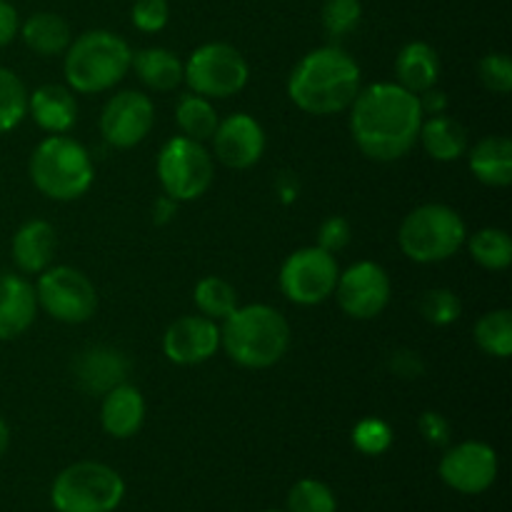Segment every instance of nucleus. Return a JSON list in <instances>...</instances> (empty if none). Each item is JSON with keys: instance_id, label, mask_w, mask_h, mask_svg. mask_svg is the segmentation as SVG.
<instances>
[{"instance_id": "nucleus-11", "label": "nucleus", "mask_w": 512, "mask_h": 512, "mask_svg": "<svg viewBox=\"0 0 512 512\" xmlns=\"http://www.w3.org/2000/svg\"><path fill=\"white\" fill-rule=\"evenodd\" d=\"M338 275L340 268L335 255L318 245H308L290 253L280 265V293L300 308H313L333 295Z\"/></svg>"}, {"instance_id": "nucleus-46", "label": "nucleus", "mask_w": 512, "mask_h": 512, "mask_svg": "<svg viewBox=\"0 0 512 512\" xmlns=\"http://www.w3.org/2000/svg\"><path fill=\"white\" fill-rule=\"evenodd\" d=\"M273 512H275V510H273Z\"/></svg>"}, {"instance_id": "nucleus-15", "label": "nucleus", "mask_w": 512, "mask_h": 512, "mask_svg": "<svg viewBox=\"0 0 512 512\" xmlns=\"http://www.w3.org/2000/svg\"><path fill=\"white\" fill-rule=\"evenodd\" d=\"M215 160L230 170H248L258 165L265 155V130L253 115L233 113L223 118L215 128L213 138Z\"/></svg>"}, {"instance_id": "nucleus-38", "label": "nucleus", "mask_w": 512, "mask_h": 512, "mask_svg": "<svg viewBox=\"0 0 512 512\" xmlns=\"http://www.w3.org/2000/svg\"><path fill=\"white\" fill-rule=\"evenodd\" d=\"M350 240H353V225H350V220L343 218V215H330V218H325L320 223L318 243L315 245L335 255L348 248Z\"/></svg>"}, {"instance_id": "nucleus-22", "label": "nucleus", "mask_w": 512, "mask_h": 512, "mask_svg": "<svg viewBox=\"0 0 512 512\" xmlns=\"http://www.w3.org/2000/svg\"><path fill=\"white\" fill-rule=\"evenodd\" d=\"M465 155L478 183L488 188H508L512 183V140L505 135H485Z\"/></svg>"}, {"instance_id": "nucleus-29", "label": "nucleus", "mask_w": 512, "mask_h": 512, "mask_svg": "<svg viewBox=\"0 0 512 512\" xmlns=\"http://www.w3.org/2000/svg\"><path fill=\"white\" fill-rule=\"evenodd\" d=\"M193 303L200 315L215 320V323H223V320L238 308L240 300L233 283H228V280L220 278V275H205V278H200L198 283H195Z\"/></svg>"}, {"instance_id": "nucleus-44", "label": "nucleus", "mask_w": 512, "mask_h": 512, "mask_svg": "<svg viewBox=\"0 0 512 512\" xmlns=\"http://www.w3.org/2000/svg\"><path fill=\"white\" fill-rule=\"evenodd\" d=\"M175 213H178V203L173 198H168V195H160L153 205V223L168 225L175 218Z\"/></svg>"}, {"instance_id": "nucleus-1", "label": "nucleus", "mask_w": 512, "mask_h": 512, "mask_svg": "<svg viewBox=\"0 0 512 512\" xmlns=\"http://www.w3.org/2000/svg\"><path fill=\"white\" fill-rule=\"evenodd\" d=\"M348 110L353 143L368 160L395 163L418 145L425 118L420 100L393 80L360 88Z\"/></svg>"}, {"instance_id": "nucleus-6", "label": "nucleus", "mask_w": 512, "mask_h": 512, "mask_svg": "<svg viewBox=\"0 0 512 512\" xmlns=\"http://www.w3.org/2000/svg\"><path fill=\"white\" fill-rule=\"evenodd\" d=\"M468 225L463 215L445 203H425L410 210L398 230V245L413 263H445L465 248Z\"/></svg>"}, {"instance_id": "nucleus-34", "label": "nucleus", "mask_w": 512, "mask_h": 512, "mask_svg": "<svg viewBox=\"0 0 512 512\" xmlns=\"http://www.w3.org/2000/svg\"><path fill=\"white\" fill-rule=\"evenodd\" d=\"M333 490L313 478L298 480L288 493V512H335Z\"/></svg>"}, {"instance_id": "nucleus-35", "label": "nucleus", "mask_w": 512, "mask_h": 512, "mask_svg": "<svg viewBox=\"0 0 512 512\" xmlns=\"http://www.w3.org/2000/svg\"><path fill=\"white\" fill-rule=\"evenodd\" d=\"M353 445L358 453L370 455V458L388 453V448L393 445V428L383 418L358 420L353 428Z\"/></svg>"}, {"instance_id": "nucleus-27", "label": "nucleus", "mask_w": 512, "mask_h": 512, "mask_svg": "<svg viewBox=\"0 0 512 512\" xmlns=\"http://www.w3.org/2000/svg\"><path fill=\"white\" fill-rule=\"evenodd\" d=\"M175 123H178L180 135H185V138L210 143L220 118L213 100L203 98L198 93H185L175 103Z\"/></svg>"}, {"instance_id": "nucleus-24", "label": "nucleus", "mask_w": 512, "mask_h": 512, "mask_svg": "<svg viewBox=\"0 0 512 512\" xmlns=\"http://www.w3.org/2000/svg\"><path fill=\"white\" fill-rule=\"evenodd\" d=\"M418 143L423 145L425 153L433 160H438V163H455V160L465 158V153H468L470 148V138L465 125L448 113L423 118Z\"/></svg>"}, {"instance_id": "nucleus-17", "label": "nucleus", "mask_w": 512, "mask_h": 512, "mask_svg": "<svg viewBox=\"0 0 512 512\" xmlns=\"http://www.w3.org/2000/svg\"><path fill=\"white\" fill-rule=\"evenodd\" d=\"M130 360L123 350L110 348V345H90L80 350L73 360V375L80 390L103 398L108 390L118 388L128 380Z\"/></svg>"}, {"instance_id": "nucleus-3", "label": "nucleus", "mask_w": 512, "mask_h": 512, "mask_svg": "<svg viewBox=\"0 0 512 512\" xmlns=\"http://www.w3.org/2000/svg\"><path fill=\"white\" fill-rule=\"evenodd\" d=\"M290 323L280 310L265 303L238 305L220 323V350L240 368L265 370L288 355Z\"/></svg>"}, {"instance_id": "nucleus-25", "label": "nucleus", "mask_w": 512, "mask_h": 512, "mask_svg": "<svg viewBox=\"0 0 512 512\" xmlns=\"http://www.w3.org/2000/svg\"><path fill=\"white\" fill-rule=\"evenodd\" d=\"M18 35L23 38L25 48L33 50L40 58H58L68 50L70 40H73L70 23L53 10H38V13L20 20Z\"/></svg>"}, {"instance_id": "nucleus-36", "label": "nucleus", "mask_w": 512, "mask_h": 512, "mask_svg": "<svg viewBox=\"0 0 512 512\" xmlns=\"http://www.w3.org/2000/svg\"><path fill=\"white\" fill-rule=\"evenodd\" d=\"M478 78L490 93L508 95L512 90V60L505 53H488L478 63Z\"/></svg>"}, {"instance_id": "nucleus-14", "label": "nucleus", "mask_w": 512, "mask_h": 512, "mask_svg": "<svg viewBox=\"0 0 512 512\" xmlns=\"http://www.w3.org/2000/svg\"><path fill=\"white\" fill-rule=\"evenodd\" d=\"M438 473L448 488L463 495H480L498 478V453L488 443L465 440L445 450Z\"/></svg>"}, {"instance_id": "nucleus-7", "label": "nucleus", "mask_w": 512, "mask_h": 512, "mask_svg": "<svg viewBox=\"0 0 512 512\" xmlns=\"http://www.w3.org/2000/svg\"><path fill=\"white\" fill-rule=\"evenodd\" d=\"M125 495V483L103 463H75L55 478L50 500L58 512H113Z\"/></svg>"}, {"instance_id": "nucleus-2", "label": "nucleus", "mask_w": 512, "mask_h": 512, "mask_svg": "<svg viewBox=\"0 0 512 512\" xmlns=\"http://www.w3.org/2000/svg\"><path fill=\"white\" fill-rule=\"evenodd\" d=\"M363 88V73L340 45H323L305 53L288 75V98L298 110L318 118L340 115Z\"/></svg>"}, {"instance_id": "nucleus-28", "label": "nucleus", "mask_w": 512, "mask_h": 512, "mask_svg": "<svg viewBox=\"0 0 512 512\" xmlns=\"http://www.w3.org/2000/svg\"><path fill=\"white\" fill-rule=\"evenodd\" d=\"M470 258L490 273L508 270L512 263V238L503 228H480L465 240Z\"/></svg>"}, {"instance_id": "nucleus-16", "label": "nucleus", "mask_w": 512, "mask_h": 512, "mask_svg": "<svg viewBox=\"0 0 512 512\" xmlns=\"http://www.w3.org/2000/svg\"><path fill=\"white\" fill-rule=\"evenodd\" d=\"M220 350V323L205 315H183L163 335V355L175 365L193 368L208 363Z\"/></svg>"}, {"instance_id": "nucleus-12", "label": "nucleus", "mask_w": 512, "mask_h": 512, "mask_svg": "<svg viewBox=\"0 0 512 512\" xmlns=\"http://www.w3.org/2000/svg\"><path fill=\"white\" fill-rule=\"evenodd\" d=\"M333 295L348 318L373 320L390 305L393 285L383 265L373 260H358L350 268L340 270Z\"/></svg>"}, {"instance_id": "nucleus-32", "label": "nucleus", "mask_w": 512, "mask_h": 512, "mask_svg": "<svg viewBox=\"0 0 512 512\" xmlns=\"http://www.w3.org/2000/svg\"><path fill=\"white\" fill-rule=\"evenodd\" d=\"M418 310L425 323L435 325V328H448V325L458 323L463 315V300L450 288H430L420 295Z\"/></svg>"}, {"instance_id": "nucleus-20", "label": "nucleus", "mask_w": 512, "mask_h": 512, "mask_svg": "<svg viewBox=\"0 0 512 512\" xmlns=\"http://www.w3.org/2000/svg\"><path fill=\"white\" fill-rule=\"evenodd\" d=\"M58 235L48 220H28L15 230L10 240V255L20 275H40L53 265Z\"/></svg>"}, {"instance_id": "nucleus-40", "label": "nucleus", "mask_w": 512, "mask_h": 512, "mask_svg": "<svg viewBox=\"0 0 512 512\" xmlns=\"http://www.w3.org/2000/svg\"><path fill=\"white\" fill-rule=\"evenodd\" d=\"M388 368L393 370V375H398V378L418 380V378H423V373H425V360H423V355L415 353V350L398 348L390 353Z\"/></svg>"}, {"instance_id": "nucleus-45", "label": "nucleus", "mask_w": 512, "mask_h": 512, "mask_svg": "<svg viewBox=\"0 0 512 512\" xmlns=\"http://www.w3.org/2000/svg\"><path fill=\"white\" fill-rule=\"evenodd\" d=\"M8 445H10V428H8V423H5V420L0 418V458H3V455H5Z\"/></svg>"}, {"instance_id": "nucleus-8", "label": "nucleus", "mask_w": 512, "mask_h": 512, "mask_svg": "<svg viewBox=\"0 0 512 512\" xmlns=\"http://www.w3.org/2000/svg\"><path fill=\"white\" fill-rule=\"evenodd\" d=\"M155 170H158L163 195L173 198L175 203L203 198L215 178L213 153L205 148V143L190 140L185 135H175L160 148Z\"/></svg>"}, {"instance_id": "nucleus-37", "label": "nucleus", "mask_w": 512, "mask_h": 512, "mask_svg": "<svg viewBox=\"0 0 512 512\" xmlns=\"http://www.w3.org/2000/svg\"><path fill=\"white\" fill-rule=\"evenodd\" d=\"M130 20L140 33H160L170 20V3L168 0H135L130 8Z\"/></svg>"}, {"instance_id": "nucleus-21", "label": "nucleus", "mask_w": 512, "mask_h": 512, "mask_svg": "<svg viewBox=\"0 0 512 512\" xmlns=\"http://www.w3.org/2000/svg\"><path fill=\"white\" fill-rule=\"evenodd\" d=\"M145 423V398L128 380L108 390L100 403V425L110 438L128 440L138 435Z\"/></svg>"}, {"instance_id": "nucleus-42", "label": "nucleus", "mask_w": 512, "mask_h": 512, "mask_svg": "<svg viewBox=\"0 0 512 512\" xmlns=\"http://www.w3.org/2000/svg\"><path fill=\"white\" fill-rule=\"evenodd\" d=\"M418 100H420V110H423L425 118H428V115L448 113V105H450L448 93H443L438 85H435V88H430V90H425V93H420Z\"/></svg>"}, {"instance_id": "nucleus-33", "label": "nucleus", "mask_w": 512, "mask_h": 512, "mask_svg": "<svg viewBox=\"0 0 512 512\" xmlns=\"http://www.w3.org/2000/svg\"><path fill=\"white\" fill-rule=\"evenodd\" d=\"M320 20L330 40H343L358 30L363 20V3L360 0H325Z\"/></svg>"}, {"instance_id": "nucleus-5", "label": "nucleus", "mask_w": 512, "mask_h": 512, "mask_svg": "<svg viewBox=\"0 0 512 512\" xmlns=\"http://www.w3.org/2000/svg\"><path fill=\"white\" fill-rule=\"evenodd\" d=\"M28 175L40 195L70 203L93 188L95 165L83 143L70 135H48L30 153Z\"/></svg>"}, {"instance_id": "nucleus-13", "label": "nucleus", "mask_w": 512, "mask_h": 512, "mask_svg": "<svg viewBox=\"0 0 512 512\" xmlns=\"http://www.w3.org/2000/svg\"><path fill=\"white\" fill-rule=\"evenodd\" d=\"M155 125V105L140 90H120L100 113V135L118 150L135 148L150 135Z\"/></svg>"}, {"instance_id": "nucleus-4", "label": "nucleus", "mask_w": 512, "mask_h": 512, "mask_svg": "<svg viewBox=\"0 0 512 512\" xmlns=\"http://www.w3.org/2000/svg\"><path fill=\"white\" fill-rule=\"evenodd\" d=\"M133 65V48L113 30H85L63 53L65 85L73 93H108L123 83Z\"/></svg>"}, {"instance_id": "nucleus-41", "label": "nucleus", "mask_w": 512, "mask_h": 512, "mask_svg": "<svg viewBox=\"0 0 512 512\" xmlns=\"http://www.w3.org/2000/svg\"><path fill=\"white\" fill-rule=\"evenodd\" d=\"M20 33V15L10 0H0V48L13 43Z\"/></svg>"}, {"instance_id": "nucleus-23", "label": "nucleus", "mask_w": 512, "mask_h": 512, "mask_svg": "<svg viewBox=\"0 0 512 512\" xmlns=\"http://www.w3.org/2000/svg\"><path fill=\"white\" fill-rule=\"evenodd\" d=\"M395 83L410 93L420 95L425 90L435 88L440 80V58L438 50L425 40H413L403 45L395 55Z\"/></svg>"}, {"instance_id": "nucleus-26", "label": "nucleus", "mask_w": 512, "mask_h": 512, "mask_svg": "<svg viewBox=\"0 0 512 512\" xmlns=\"http://www.w3.org/2000/svg\"><path fill=\"white\" fill-rule=\"evenodd\" d=\"M130 70H135L140 83L153 93H173L183 83V60L178 58V53L160 45L133 53Z\"/></svg>"}, {"instance_id": "nucleus-39", "label": "nucleus", "mask_w": 512, "mask_h": 512, "mask_svg": "<svg viewBox=\"0 0 512 512\" xmlns=\"http://www.w3.org/2000/svg\"><path fill=\"white\" fill-rule=\"evenodd\" d=\"M418 430L425 443L435 445V448H445L450 443V435H453L450 420L438 410H425L418 418Z\"/></svg>"}, {"instance_id": "nucleus-31", "label": "nucleus", "mask_w": 512, "mask_h": 512, "mask_svg": "<svg viewBox=\"0 0 512 512\" xmlns=\"http://www.w3.org/2000/svg\"><path fill=\"white\" fill-rule=\"evenodd\" d=\"M28 118V88L10 68L0 65V135L10 133Z\"/></svg>"}, {"instance_id": "nucleus-30", "label": "nucleus", "mask_w": 512, "mask_h": 512, "mask_svg": "<svg viewBox=\"0 0 512 512\" xmlns=\"http://www.w3.org/2000/svg\"><path fill=\"white\" fill-rule=\"evenodd\" d=\"M475 343L485 355L508 360L512 355V313L508 308L490 310L475 323Z\"/></svg>"}, {"instance_id": "nucleus-10", "label": "nucleus", "mask_w": 512, "mask_h": 512, "mask_svg": "<svg viewBox=\"0 0 512 512\" xmlns=\"http://www.w3.org/2000/svg\"><path fill=\"white\" fill-rule=\"evenodd\" d=\"M38 308L65 325H83L98 310V290L93 280L70 265H50L35 275Z\"/></svg>"}, {"instance_id": "nucleus-19", "label": "nucleus", "mask_w": 512, "mask_h": 512, "mask_svg": "<svg viewBox=\"0 0 512 512\" xmlns=\"http://www.w3.org/2000/svg\"><path fill=\"white\" fill-rule=\"evenodd\" d=\"M28 115L48 135H68L78 123V100L68 85H40L28 93Z\"/></svg>"}, {"instance_id": "nucleus-43", "label": "nucleus", "mask_w": 512, "mask_h": 512, "mask_svg": "<svg viewBox=\"0 0 512 512\" xmlns=\"http://www.w3.org/2000/svg\"><path fill=\"white\" fill-rule=\"evenodd\" d=\"M275 193L280 195V200H283L285 205L295 203L300 195V180L298 175L290 173V170H285V173H280L278 178H275Z\"/></svg>"}, {"instance_id": "nucleus-9", "label": "nucleus", "mask_w": 512, "mask_h": 512, "mask_svg": "<svg viewBox=\"0 0 512 512\" xmlns=\"http://www.w3.org/2000/svg\"><path fill=\"white\" fill-rule=\"evenodd\" d=\"M250 65L245 55L230 43H203L183 63V83L190 93L208 100H225L245 90Z\"/></svg>"}, {"instance_id": "nucleus-18", "label": "nucleus", "mask_w": 512, "mask_h": 512, "mask_svg": "<svg viewBox=\"0 0 512 512\" xmlns=\"http://www.w3.org/2000/svg\"><path fill=\"white\" fill-rule=\"evenodd\" d=\"M35 285L25 275H0V343L20 338L38 318Z\"/></svg>"}]
</instances>
